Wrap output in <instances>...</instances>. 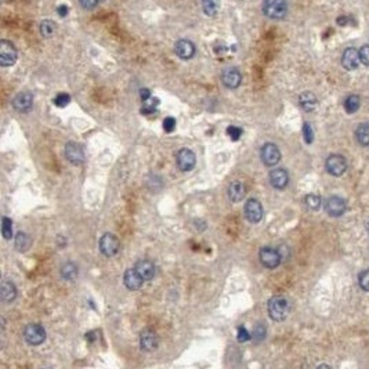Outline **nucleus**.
<instances>
[{"label":"nucleus","instance_id":"4c0bfd02","mask_svg":"<svg viewBox=\"0 0 369 369\" xmlns=\"http://www.w3.org/2000/svg\"><path fill=\"white\" fill-rule=\"evenodd\" d=\"M236 339L239 343H245L252 339V336L249 333V330L245 326H239L238 328V333H236Z\"/></svg>","mask_w":369,"mask_h":369},{"label":"nucleus","instance_id":"39448f33","mask_svg":"<svg viewBox=\"0 0 369 369\" xmlns=\"http://www.w3.org/2000/svg\"><path fill=\"white\" fill-rule=\"evenodd\" d=\"M98 248H100L101 253L105 257H114L115 255H118V252L121 249V242H119L116 235L107 232L100 238Z\"/></svg>","mask_w":369,"mask_h":369},{"label":"nucleus","instance_id":"c85d7f7f","mask_svg":"<svg viewBox=\"0 0 369 369\" xmlns=\"http://www.w3.org/2000/svg\"><path fill=\"white\" fill-rule=\"evenodd\" d=\"M219 7H220L219 0H202V8L206 15H210V17L216 15L219 11Z\"/></svg>","mask_w":369,"mask_h":369},{"label":"nucleus","instance_id":"f704fd0d","mask_svg":"<svg viewBox=\"0 0 369 369\" xmlns=\"http://www.w3.org/2000/svg\"><path fill=\"white\" fill-rule=\"evenodd\" d=\"M303 137H304V141L307 144H311L314 141V132H313V128H311L309 122H306L303 125Z\"/></svg>","mask_w":369,"mask_h":369},{"label":"nucleus","instance_id":"20e7f679","mask_svg":"<svg viewBox=\"0 0 369 369\" xmlns=\"http://www.w3.org/2000/svg\"><path fill=\"white\" fill-rule=\"evenodd\" d=\"M46 329L41 323H28L24 328V339L31 346H41L46 340Z\"/></svg>","mask_w":369,"mask_h":369},{"label":"nucleus","instance_id":"473e14b6","mask_svg":"<svg viewBox=\"0 0 369 369\" xmlns=\"http://www.w3.org/2000/svg\"><path fill=\"white\" fill-rule=\"evenodd\" d=\"M69 102H71V95L67 93H60L54 97V105H57V107H67Z\"/></svg>","mask_w":369,"mask_h":369},{"label":"nucleus","instance_id":"a878e982","mask_svg":"<svg viewBox=\"0 0 369 369\" xmlns=\"http://www.w3.org/2000/svg\"><path fill=\"white\" fill-rule=\"evenodd\" d=\"M356 138L357 141L364 145V147H368L369 145V123H363L360 125L356 130Z\"/></svg>","mask_w":369,"mask_h":369},{"label":"nucleus","instance_id":"79ce46f5","mask_svg":"<svg viewBox=\"0 0 369 369\" xmlns=\"http://www.w3.org/2000/svg\"><path fill=\"white\" fill-rule=\"evenodd\" d=\"M68 6H65V4H61V6L57 7V13H58V15L60 17H67V14H68Z\"/></svg>","mask_w":369,"mask_h":369},{"label":"nucleus","instance_id":"ea45409f","mask_svg":"<svg viewBox=\"0 0 369 369\" xmlns=\"http://www.w3.org/2000/svg\"><path fill=\"white\" fill-rule=\"evenodd\" d=\"M175 129H176V119H175V118L169 116V118H166V119L163 121V130H165L166 133H172V132H173Z\"/></svg>","mask_w":369,"mask_h":369},{"label":"nucleus","instance_id":"58836bf2","mask_svg":"<svg viewBox=\"0 0 369 369\" xmlns=\"http://www.w3.org/2000/svg\"><path fill=\"white\" fill-rule=\"evenodd\" d=\"M360 60H361L364 65L369 67V45H365V46L361 47V50H360Z\"/></svg>","mask_w":369,"mask_h":369},{"label":"nucleus","instance_id":"6e6552de","mask_svg":"<svg viewBox=\"0 0 369 369\" xmlns=\"http://www.w3.org/2000/svg\"><path fill=\"white\" fill-rule=\"evenodd\" d=\"M325 168H326V172L329 175L339 177V176L344 175V172L347 170V162L342 155H329L328 159L325 162Z\"/></svg>","mask_w":369,"mask_h":369},{"label":"nucleus","instance_id":"5701e85b","mask_svg":"<svg viewBox=\"0 0 369 369\" xmlns=\"http://www.w3.org/2000/svg\"><path fill=\"white\" fill-rule=\"evenodd\" d=\"M299 105L304 109L306 112H311L314 111L317 107V97L316 94H313L311 92H304L299 95Z\"/></svg>","mask_w":369,"mask_h":369},{"label":"nucleus","instance_id":"f257e3e1","mask_svg":"<svg viewBox=\"0 0 369 369\" xmlns=\"http://www.w3.org/2000/svg\"><path fill=\"white\" fill-rule=\"evenodd\" d=\"M267 310H269V316L273 321L276 323H281L285 321L289 314V302L286 297L283 296H273L267 303Z\"/></svg>","mask_w":369,"mask_h":369},{"label":"nucleus","instance_id":"6ab92c4d","mask_svg":"<svg viewBox=\"0 0 369 369\" xmlns=\"http://www.w3.org/2000/svg\"><path fill=\"white\" fill-rule=\"evenodd\" d=\"M135 269L138 271V274L142 277L144 281H152L155 274H156L155 264L151 262V260H148V259H141V260H138V262L136 263Z\"/></svg>","mask_w":369,"mask_h":369},{"label":"nucleus","instance_id":"aec40b11","mask_svg":"<svg viewBox=\"0 0 369 369\" xmlns=\"http://www.w3.org/2000/svg\"><path fill=\"white\" fill-rule=\"evenodd\" d=\"M360 62H361L360 51H357L356 48H353V47H349V48L344 50V53L342 55V64L347 71H354L358 67Z\"/></svg>","mask_w":369,"mask_h":369},{"label":"nucleus","instance_id":"412c9836","mask_svg":"<svg viewBox=\"0 0 369 369\" xmlns=\"http://www.w3.org/2000/svg\"><path fill=\"white\" fill-rule=\"evenodd\" d=\"M245 195H246V185H245L243 183L239 182V180H236V182H232L231 184H230V187H229L230 201L234 202V203H238V202L243 201Z\"/></svg>","mask_w":369,"mask_h":369},{"label":"nucleus","instance_id":"cd10ccee","mask_svg":"<svg viewBox=\"0 0 369 369\" xmlns=\"http://www.w3.org/2000/svg\"><path fill=\"white\" fill-rule=\"evenodd\" d=\"M360 97L358 95H349L346 101H344V109H346V112L347 114H354L357 112L358 109H360Z\"/></svg>","mask_w":369,"mask_h":369},{"label":"nucleus","instance_id":"1a4fd4ad","mask_svg":"<svg viewBox=\"0 0 369 369\" xmlns=\"http://www.w3.org/2000/svg\"><path fill=\"white\" fill-rule=\"evenodd\" d=\"M260 158L266 166L271 168V166H276L277 163L281 161V151L274 142H267L262 147Z\"/></svg>","mask_w":369,"mask_h":369},{"label":"nucleus","instance_id":"9d476101","mask_svg":"<svg viewBox=\"0 0 369 369\" xmlns=\"http://www.w3.org/2000/svg\"><path fill=\"white\" fill-rule=\"evenodd\" d=\"M176 163H177V168L182 172H191L196 165V156H195L194 151L189 148H182L177 152Z\"/></svg>","mask_w":369,"mask_h":369},{"label":"nucleus","instance_id":"423d86ee","mask_svg":"<svg viewBox=\"0 0 369 369\" xmlns=\"http://www.w3.org/2000/svg\"><path fill=\"white\" fill-rule=\"evenodd\" d=\"M243 213H245V217L249 223L252 224H257V223L262 222L263 215H264V210H263V206L260 202L255 199V198H250L246 201L245 203V208H243Z\"/></svg>","mask_w":369,"mask_h":369},{"label":"nucleus","instance_id":"72a5a7b5","mask_svg":"<svg viewBox=\"0 0 369 369\" xmlns=\"http://www.w3.org/2000/svg\"><path fill=\"white\" fill-rule=\"evenodd\" d=\"M267 335V329L264 325L262 323H257L253 329V337H255V342H262L263 339Z\"/></svg>","mask_w":369,"mask_h":369},{"label":"nucleus","instance_id":"a211bd4d","mask_svg":"<svg viewBox=\"0 0 369 369\" xmlns=\"http://www.w3.org/2000/svg\"><path fill=\"white\" fill-rule=\"evenodd\" d=\"M175 51L182 60H191L195 55V45L187 39H180L176 42Z\"/></svg>","mask_w":369,"mask_h":369},{"label":"nucleus","instance_id":"4468645a","mask_svg":"<svg viewBox=\"0 0 369 369\" xmlns=\"http://www.w3.org/2000/svg\"><path fill=\"white\" fill-rule=\"evenodd\" d=\"M13 108L18 112H29L34 105V95L29 92H22L18 93L13 100Z\"/></svg>","mask_w":369,"mask_h":369},{"label":"nucleus","instance_id":"a19ab883","mask_svg":"<svg viewBox=\"0 0 369 369\" xmlns=\"http://www.w3.org/2000/svg\"><path fill=\"white\" fill-rule=\"evenodd\" d=\"M79 3L85 10H93L98 4V0H79Z\"/></svg>","mask_w":369,"mask_h":369},{"label":"nucleus","instance_id":"f3484780","mask_svg":"<svg viewBox=\"0 0 369 369\" xmlns=\"http://www.w3.org/2000/svg\"><path fill=\"white\" fill-rule=\"evenodd\" d=\"M123 283L129 290H138L144 283L142 277L138 274V271L136 269H128L123 274Z\"/></svg>","mask_w":369,"mask_h":369},{"label":"nucleus","instance_id":"b1692460","mask_svg":"<svg viewBox=\"0 0 369 369\" xmlns=\"http://www.w3.org/2000/svg\"><path fill=\"white\" fill-rule=\"evenodd\" d=\"M79 276V270L78 266L72 262H67L62 264L61 267V277L67 281H75L76 277Z\"/></svg>","mask_w":369,"mask_h":369},{"label":"nucleus","instance_id":"ddd939ff","mask_svg":"<svg viewBox=\"0 0 369 369\" xmlns=\"http://www.w3.org/2000/svg\"><path fill=\"white\" fill-rule=\"evenodd\" d=\"M346 209H347L346 201L340 196H330L325 202V210L332 217H340L342 215H344Z\"/></svg>","mask_w":369,"mask_h":369},{"label":"nucleus","instance_id":"2f4dec72","mask_svg":"<svg viewBox=\"0 0 369 369\" xmlns=\"http://www.w3.org/2000/svg\"><path fill=\"white\" fill-rule=\"evenodd\" d=\"M158 104H159V100L158 98H148V100L144 101V104H142V108H141V112L145 115L149 114H154L155 109L158 107Z\"/></svg>","mask_w":369,"mask_h":369},{"label":"nucleus","instance_id":"7ed1b4c3","mask_svg":"<svg viewBox=\"0 0 369 369\" xmlns=\"http://www.w3.org/2000/svg\"><path fill=\"white\" fill-rule=\"evenodd\" d=\"M259 260L263 264V267L274 270L281 264L282 255L279 249L273 248V246H263L259 252Z\"/></svg>","mask_w":369,"mask_h":369},{"label":"nucleus","instance_id":"4be33fe9","mask_svg":"<svg viewBox=\"0 0 369 369\" xmlns=\"http://www.w3.org/2000/svg\"><path fill=\"white\" fill-rule=\"evenodd\" d=\"M15 297H17V288H15V285L11 281L4 279V281L1 282V300H3V303L8 304V303L14 302Z\"/></svg>","mask_w":369,"mask_h":369},{"label":"nucleus","instance_id":"c03bdc74","mask_svg":"<svg viewBox=\"0 0 369 369\" xmlns=\"http://www.w3.org/2000/svg\"><path fill=\"white\" fill-rule=\"evenodd\" d=\"M367 232H368V235H369V222L367 223Z\"/></svg>","mask_w":369,"mask_h":369},{"label":"nucleus","instance_id":"c756f323","mask_svg":"<svg viewBox=\"0 0 369 369\" xmlns=\"http://www.w3.org/2000/svg\"><path fill=\"white\" fill-rule=\"evenodd\" d=\"M304 203H306V206L310 209V210H318V209L321 208V198L316 194H309L306 195V198H304Z\"/></svg>","mask_w":369,"mask_h":369},{"label":"nucleus","instance_id":"2eb2a0df","mask_svg":"<svg viewBox=\"0 0 369 369\" xmlns=\"http://www.w3.org/2000/svg\"><path fill=\"white\" fill-rule=\"evenodd\" d=\"M159 346V337L151 329H144L140 335V347L144 351H155Z\"/></svg>","mask_w":369,"mask_h":369},{"label":"nucleus","instance_id":"e433bc0d","mask_svg":"<svg viewBox=\"0 0 369 369\" xmlns=\"http://www.w3.org/2000/svg\"><path fill=\"white\" fill-rule=\"evenodd\" d=\"M227 135L232 141H238L242 136V129L238 126H229L227 128Z\"/></svg>","mask_w":369,"mask_h":369},{"label":"nucleus","instance_id":"393cba45","mask_svg":"<svg viewBox=\"0 0 369 369\" xmlns=\"http://www.w3.org/2000/svg\"><path fill=\"white\" fill-rule=\"evenodd\" d=\"M32 245V239L31 236L25 232H18L17 236H15V241H14V246L18 252H27L28 249L31 248Z\"/></svg>","mask_w":369,"mask_h":369},{"label":"nucleus","instance_id":"f03ea898","mask_svg":"<svg viewBox=\"0 0 369 369\" xmlns=\"http://www.w3.org/2000/svg\"><path fill=\"white\" fill-rule=\"evenodd\" d=\"M263 13L271 20H282L288 13V4L285 0H264Z\"/></svg>","mask_w":369,"mask_h":369},{"label":"nucleus","instance_id":"37998d69","mask_svg":"<svg viewBox=\"0 0 369 369\" xmlns=\"http://www.w3.org/2000/svg\"><path fill=\"white\" fill-rule=\"evenodd\" d=\"M140 97H141V100H142V101H145V100H148V98H151V92H149V89H141Z\"/></svg>","mask_w":369,"mask_h":369},{"label":"nucleus","instance_id":"9b49d317","mask_svg":"<svg viewBox=\"0 0 369 369\" xmlns=\"http://www.w3.org/2000/svg\"><path fill=\"white\" fill-rule=\"evenodd\" d=\"M65 158L69 163L72 165H81L85 162V151L83 148L78 144V142H74V141H69L65 145Z\"/></svg>","mask_w":369,"mask_h":369},{"label":"nucleus","instance_id":"0eeeda50","mask_svg":"<svg viewBox=\"0 0 369 369\" xmlns=\"http://www.w3.org/2000/svg\"><path fill=\"white\" fill-rule=\"evenodd\" d=\"M17 57H18L17 48L11 42L4 41V39L0 42V64H1V67L7 68L14 65L17 61Z\"/></svg>","mask_w":369,"mask_h":369},{"label":"nucleus","instance_id":"dca6fc26","mask_svg":"<svg viewBox=\"0 0 369 369\" xmlns=\"http://www.w3.org/2000/svg\"><path fill=\"white\" fill-rule=\"evenodd\" d=\"M270 184L276 189H283L289 184V175L285 169H274L269 175Z\"/></svg>","mask_w":369,"mask_h":369},{"label":"nucleus","instance_id":"7c9ffc66","mask_svg":"<svg viewBox=\"0 0 369 369\" xmlns=\"http://www.w3.org/2000/svg\"><path fill=\"white\" fill-rule=\"evenodd\" d=\"M1 234L4 239H11L13 238V222L8 217H3V223H1Z\"/></svg>","mask_w":369,"mask_h":369},{"label":"nucleus","instance_id":"f8f14e48","mask_svg":"<svg viewBox=\"0 0 369 369\" xmlns=\"http://www.w3.org/2000/svg\"><path fill=\"white\" fill-rule=\"evenodd\" d=\"M222 81H223V85H224L226 88L232 90V89H236L241 86L242 75H241V72H239V69H238V68H234V67L226 68L222 74Z\"/></svg>","mask_w":369,"mask_h":369},{"label":"nucleus","instance_id":"c9c22d12","mask_svg":"<svg viewBox=\"0 0 369 369\" xmlns=\"http://www.w3.org/2000/svg\"><path fill=\"white\" fill-rule=\"evenodd\" d=\"M358 283H360V286L363 290L365 292H369V270H365L363 271L360 277H358Z\"/></svg>","mask_w":369,"mask_h":369},{"label":"nucleus","instance_id":"bb28decb","mask_svg":"<svg viewBox=\"0 0 369 369\" xmlns=\"http://www.w3.org/2000/svg\"><path fill=\"white\" fill-rule=\"evenodd\" d=\"M39 29H41V34L43 38H51L55 34V31H57V25L51 20H43L41 22Z\"/></svg>","mask_w":369,"mask_h":369}]
</instances>
